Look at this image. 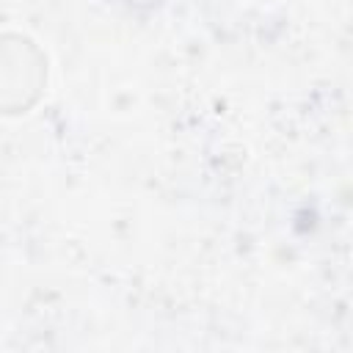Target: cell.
Returning a JSON list of instances; mask_svg holds the SVG:
<instances>
[{
  "mask_svg": "<svg viewBox=\"0 0 353 353\" xmlns=\"http://www.w3.org/2000/svg\"><path fill=\"white\" fill-rule=\"evenodd\" d=\"M47 83V58L17 33L0 36V113H25L41 97Z\"/></svg>",
  "mask_w": 353,
  "mask_h": 353,
  "instance_id": "cell-1",
  "label": "cell"
}]
</instances>
